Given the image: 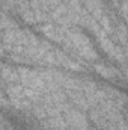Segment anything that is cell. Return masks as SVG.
Returning a JSON list of instances; mask_svg holds the SVG:
<instances>
[{"label": "cell", "instance_id": "cell-4", "mask_svg": "<svg viewBox=\"0 0 128 130\" xmlns=\"http://www.w3.org/2000/svg\"><path fill=\"white\" fill-rule=\"evenodd\" d=\"M0 106H8V101L5 97V92L2 91V86H0Z\"/></svg>", "mask_w": 128, "mask_h": 130}, {"label": "cell", "instance_id": "cell-1", "mask_svg": "<svg viewBox=\"0 0 128 130\" xmlns=\"http://www.w3.org/2000/svg\"><path fill=\"white\" fill-rule=\"evenodd\" d=\"M3 59L17 65L29 67H63L71 71H84L83 61H78L57 48L44 38L36 36L27 29L14 27L0 33Z\"/></svg>", "mask_w": 128, "mask_h": 130}, {"label": "cell", "instance_id": "cell-2", "mask_svg": "<svg viewBox=\"0 0 128 130\" xmlns=\"http://www.w3.org/2000/svg\"><path fill=\"white\" fill-rule=\"evenodd\" d=\"M36 27L47 39L59 45L66 55L78 61L81 59L92 62L98 59V53L92 41L78 29V26H60L51 21H45L38 24Z\"/></svg>", "mask_w": 128, "mask_h": 130}, {"label": "cell", "instance_id": "cell-3", "mask_svg": "<svg viewBox=\"0 0 128 130\" xmlns=\"http://www.w3.org/2000/svg\"><path fill=\"white\" fill-rule=\"evenodd\" d=\"M95 71L98 73V74H101V76L110 79V80H118V77H119V73H118L116 67H112V65H99V64H96L95 65Z\"/></svg>", "mask_w": 128, "mask_h": 130}]
</instances>
